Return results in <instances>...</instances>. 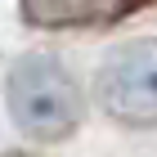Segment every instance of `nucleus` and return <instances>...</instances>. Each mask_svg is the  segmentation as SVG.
I'll list each match as a JSON object with an SVG mask.
<instances>
[{"label":"nucleus","instance_id":"7ed1b4c3","mask_svg":"<svg viewBox=\"0 0 157 157\" xmlns=\"http://www.w3.org/2000/svg\"><path fill=\"white\" fill-rule=\"evenodd\" d=\"M148 5L157 0H23V18L32 27H103Z\"/></svg>","mask_w":157,"mask_h":157},{"label":"nucleus","instance_id":"f03ea898","mask_svg":"<svg viewBox=\"0 0 157 157\" xmlns=\"http://www.w3.org/2000/svg\"><path fill=\"white\" fill-rule=\"evenodd\" d=\"M99 103L126 126H157V40L121 45L103 63Z\"/></svg>","mask_w":157,"mask_h":157},{"label":"nucleus","instance_id":"20e7f679","mask_svg":"<svg viewBox=\"0 0 157 157\" xmlns=\"http://www.w3.org/2000/svg\"><path fill=\"white\" fill-rule=\"evenodd\" d=\"M5 157H32V153H5Z\"/></svg>","mask_w":157,"mask_h":157},{"label":"nucleus","instance_id":"f257e3e1","mask_svg":"<svg viewBox=\"0 0 157 157\" xmlns=\"http://www.w3.org/2000/svg\"><path fill=\"white\" fill-rule=\"evenodd\" d=\"M9 112L13 126L27 139L54 144L63 135L76 130L81 121V94H76L72 76L63 72L54 59H23L9 72Z\"/></svg>","mask_w":157,"mask_h":157}]
</instances>
